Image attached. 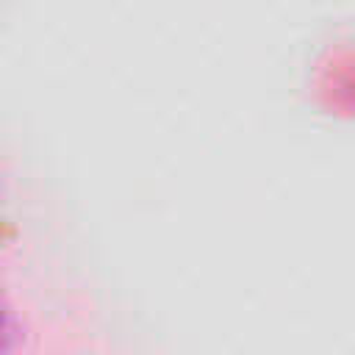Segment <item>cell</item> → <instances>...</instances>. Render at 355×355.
Listing matches in <instances>:
<instances>
[{"label": "cell", "mask_w": 355, "mask_h": 355, "mask_svg": "<svg viewBox=\"0 0 355 355\" xmlns=\"http://www.w3.org/2000/svg\"><path fill=\"white\" fill-rule=\"evenodd\" d=\"M17 341H19V327H17L14 316H11V311L0 302V355L11 352L17 347Z\"/></svg>", "instance_id": "obj_1"}]
</instances>
